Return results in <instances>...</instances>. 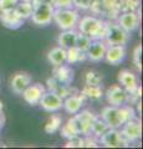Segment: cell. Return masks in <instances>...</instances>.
<instances>
[{
  "label": "cell",
  "instance_id": "1",
  "mask_svg": "<svg viewBox=\"0 0 143 149\" xmlns=\"http://www.w3.org/2000/svg\"><path fill=\"white\" fill-rule=\"evenodd\" d=\"M100 117L105 120V123L108 125V128L119 129L127 120L136 118L137 116L133 107L128 104H123L119 107L108 104L102 108Z\"/></svg>",
  "mask_w": 143,
  "mask_h": 149
},
{
  "label": "cell",
  "instance_id": "2",
  "mask_svg": "<svg viewBox=\"0 0 143 149\" xmlns=\"http://www.w3.org/2000/svg\"><path fill=\"white\" fill-rule=\"evenodd\" d=\"M76 29L81 34L90 36L92 40H103L107 30V21L95 15H86L80 17Z\"/></svg>",
  "mask_w": 143,
  "mask_h": 149
},
{
  "label": "cell",
  "instance_id": "3",
  "mask_svg": "<svg viewBox=\"0 0 143 149\" xmlns=\"http://www.w3.org/2000/svg\"><path fill=\"white\" fill-rule=\"evenodd\" d=\"M80 17H81L80 13L75 8L55 9L52 22H55V25L60 30H72L77 27Z\"/></svg>",
  "mask_w": 143,
  "mask_h": 149
},
{
  "label": "cell",
  "instance_id": "4",
  "mask_svg": "<svg viewBox=\"0 0 143 149\" xmlns=\"http://www.w3.org/2000/svg\"><path fill=\"white\" fill-rule=\"evenodd\" d=\"M54 10L55 8L52 6L51 3L40 0V1L34 4V9L30 19L33 21V24H35L36 26H47L52 22Z\"/></svg>",
  "mask_w": 143,
  "mask_h": 149
},
{
  "label": "cell",
  "instance_id": "5",
  "mask_svg": "<svg viewBox=\"0 0 143 149\" xmlns=\"http://www.w3.org/2000/svg\"><path fill=\"white\" fill-rule=\"evenodd\" d=\"M95 118H96V114L93 112H91L90 109H81L76 114H72V117L68 119L72 123L73 128H75L78 136L85 137V136H90L91 127Z\"/></svg>",
  "mask_w": 143,
  "mask_h": 149
},
{
  "label": "cell",
  "instance_id": "6",
  "mask_svg": "<svg viewBox=\"0 0 143 149\" xmlns=\"http://www.w3.org/2000/svg\"><path fill=\"white\" fill-rule=\"evenodd\" d=\"M103 40L107 45H126L130 41V34L124 31L117 22L107 21V30Z\"/></svg>",
  "mask_w": 143,
  "mask_h": 149
},
{
  "label": "cell",
  "instance_id": "7",
  "mask_svg": "<svg viewBox=\"0 0 143 149\" xmlns=\"http://www.w3.org/2000/svg\"><path fill=\"white\" fill-rule=\"evenodd\" d=\"M103 96L110 106H123L127 104L131 101V96L121 85H111L107 90L105 91Z\"/></svg>",
  "mask_w": 143,
  "mask_h": 149
},
{
  "label": "cell",
  "instance_id": "8",
  "mask_svg": "<svg viewBox=\"0 0 143 149\" xmlns=\"http://www.w3.org/2000/svg\"><path fill=\"white\" fill-rule=\"evenodd\" d=\"M118 82L124 90H126L130 96H138L142 92V88L138 85V77L135 72L130 71V70H122L118 72Z\"/></svg>",
  "mask_w": 143,
  "mask_h": 149
},
{
  "label": "cell",
  "instance_id": "9",
  "mask_svg": "<svg viewBox=\"0 0 143 149\" xmlns=\"http://www.w3.org/2000/svg\"><path fill=\"white\" fill-rule=\"evenodd\" d=\"M98 144L106 148H121L128 147V143L126 139L122 137L119 129L116 128H108L106 132L98 138Z\"/></svg>",
  "mask_w": 143,
  "mask_h": 149
},
{
  "label": "cell",
  "instance_id": "10",
  "mask_svg": "<svg viewBox=\"0 0 143 149\" xmlns=\"http://www.w3.org/2000/svg\"><path fill=\"white\" fill-rule=\"evenodd\" d=\"M122 137L126 139V142L130 143H136L141 139L142 137V124L140 122V119L137 117L130 119L124 123L121 128H119Z\"/></svg>",
  "mask_w": 143,
  "mask_h": 149
},
{
  "label": "cell",
  "instance_id": "11",
  "mask_svg": "<svg viewBox=\"0 0 143 149\" xmlns=\"http://www.w3.org/2000/svg\"><path fill=\"white\" fill-rule=\"evenodd\" d=\"M62 102L63 98L61 96H59L56 92L47 90L44 92V95L39 102V106L47 113H55V112L62 109Z\"/></svg>",
  "mask_w": 143,
  "mask_h": 149
},
{
  "label": "cell",
  "instance_id": "12",
  "mask_svg": "<svg viewBox=\"0 0 143 149\" xmlns=\"http://www.w3.org/2000/svg\"><path fill=\"white\" fill-rule=\"evenodd\" d=\"M141 16L136 10H126L117 16V24L128 34L136 31L140 26Z\"/></svg>",
  "mask_w": 143,
  "mask_h": 149
},
{
  "label": "cell",
  "instance_id": "13",
  "mask_svg": "<svg viewBox=\"0 0 143 149\" xmlns=\"http://www.w3.org/2000/svg\"><path fill=\"white\" fill-rule=\"evenodd\" d=\"M127 56L126 45H107L105 54V61L111 66L121 65Z\"/></svg>",
  "mask_w": 143,
  "mask_h": 149
},
{
  "label": "cell",
  "instance_id": "14",
  "mask_svg": "<svg viewBox=\"0 0 143 149\" xmlns=\"http://www.w3.org/2000/svg\"><path fill=\"white\" fill-rule=\"evenodd\" d=\"M45 91H46V88L44 85H41V83H34V85L30 83L24 90V92L21 93V96L27 104L38 106Z\"/></svg>",
  "mask_w": 143,
  "mask_h": 149
},
{
  "label": "cell",
  "instance_id": "15",
  "mask_svg": "<svg viewBox=\"0 0 143 149\" xmlns=\"http://www.w3.org/2000/svg\"><path fill=\"white\" fill-rule=\"evenodd\" d=\"M106 49H107V44L105 42V40H92L89 49L86 50V58L92 62L103 61Z\"/></svg>",
  "mask_w": 143,
  "mask_h": 149
},
{
  "label": "cell",
  "instance_id": "16",
  "mask_svg": "<svg viewBox=\"0 0 143 149\" xmlns=\"http://www.w3.org/2000/svg\"><path fill=\"white\" fill-rule=\"evenodd\" d=\"M85 97L81 93H76V95H70L63 98L62 102V109H65L66 113L68 114H76L80 112L84 107L85 103Z\"/></svg>",
  "mask_w": 143,
  "mask_h": 149
},
{
  "label": "cell",
  "instance_id": "17",
  "mask_svg": "<svg viewBox=\"0 0 143 149\" xmlns=\"http://www.w3.org/2000/svg\"><path fill=\"white\" fill-rule=\"evenodd\" d=\"M52 77L60 83H62V85H71L73 81V77H75V71L71 67V65L62 63L60 66L54 67Z\"/></svg>",
  "mask_w": 143,
  "mask_h": 149
},
{
  "label": "cell",
  "instance_id": "18",
  "mask_svg": "<svg viewBox=\"0 0 143 149\" xmlns=\"http://www.w3.org/2000/svg\"><path fill=\"white\" fill-rule=\"evenodd\" d=\"M0 22L10 30H17L24 25V20L17 15L14 9L11 10L0 11Z\"/></svg>",
  "mask_w": 143,
  "mask_h": 149
},
{
  "label": "cell",
  "instance_id": "19",
  "mask_svg": "<svg viewBox=\"0 0 143 149\" xmlns=\"http://www.w3.org/2000/svg\"><path fill=\"white\" fill-rule=\"evenodd\" d=\"M31 76L27 72H16L10 80V88L15 95H21L31 83Z\"/></svg>",
  "mask_w": 143,
  "mask_h": 149
},
{
  "label": "cell",
  "instance_id": "20",
  "mask_svg": "<svg viewBox=\"0 0 143 149\" xmlns=\"http://www.w3.org/2000/svg\"><path fill=\"white\" fill-rule=\"evenodd\" d=\"M78 31L76 29L72 30H61L60 35L57 36V45L62 49H71L76 45V39H77Z\"/></svg>",
  "mask_w": 143,
  "mask_h": 149
},
{
  "label": "cell",
  "instance_id": "21",
  "mask_svg": "<svg viewBox=\"0 0 143 149\" xmlns=\"http://www.w3.org/2000/svg\"><path fill=\"white\" fill-rule=\"evenodd\" d=\"M47 61L52 65V66H60L62 63H66V50L56 46L52 47L47 52Z\"/></svg>",
  "mask_w": 143,
  "mask_h": 149
},
{
  "label": "cell",
  "instance_id": "22",
  "mask_svg": "<svg viewBox=\"0 0 143 149\" xmlns=\"http://www.w3.org/2000/svg\"><path fill=\"white\" fill-rule=\"evenodd\" d=\"M102 86H93V85H85L81 90V95L85 98H89L91 101H98L103 97Z\"/></svg>",
  "mask_w": 143,
  "mask_h": 149
},
{
  "label": "cell",
  "instance_id": "23",
  "mask_svg": "<svg viewBox=\"0 0 143 149\" xmlns=\"http://www.w3.org/2000/svg\"><path fill=\"white\" fill-rule=\"evenodd\" d=\"M85 60H86V52L78 50L76 46L66 50V63L75 65V63H80L82 61H85Z\"/></svg>",
  "mask_w": 143,
  "mask_h": 149
},
{
  "label": "cell",
  "instance_id": "24",
  "mask_svg": "<svg viewBox=\"0 0 143 149\" xmlns=\"http://www.w3.org/2000/svg\"><path fill=\"white\" fill-rule=\"evenodd\" d=\"M33 9H34V4L25 1V0H19V3H17L15 5V8H14V10H15V13L17 15L25 21L27 19H30Z\"/></svg>",
  "mask_w": 143,
  "mask_h": 149
},
{
  "label": "cell",
  "instance_id": "25",
  "mask_svg": "<svg viewBox=\"0 0 143 149\" xmlns=\"http://www.w3.org/2000/svg\"><path fill=\"white\" fill-rule=\"evenodd\" d=\"M62 125V118L61 116L57 114V112H55L50 116V118L47 119V122L45 124V132L47 134H54L60 129V127Z\"/></svg>",
  "mask_w": 143,
  "mask_h": 149
},
{
  "label": "cell",
  "instance_id": "26",
  "mask_svg": "<svg viewBox=\"0 0 143 149\" xmlns=\"http://www.w3.org/2000/svg\"><path fill=\"white\" fill-rule=\"evenodd\" d=\"M107 129H108V125L105 123V120L101 118L100 116H96V118L93 119V123H92V127H91L90 136L98 139Z\"/></svg>",
  "mask_w": 143,
  "mask_h": 149
},
{
  "label": "cell",
  "instance_id": "27",
  "mask_svg": "<svg viewBox=\"0 0 143 149\" xmlns=\"http://www.w3.org/2000/svg\"><path fill=\"white\" fill-rule=\"evenodd\" d=\"M85 85L102 86V74L96 71H87L85 73Z\"/></svg>",
  "mask_w": 143,
  "mask_h": 149
},
{
  "label": "cell",
  "instance_id": "28",
  "mask_svg": "<svg viewBox=\"0 0 143 149\" xmlns=\"http://www.w3.org/2000/svg\"><path fill=\"white\" fill-rule=\"evenodd\" d=\"M91 41H92V39H91L90 36L78 32V34H77V39H76V45L75 46H76L78 50H81V51H84V52H86V50L89 49Z\"/></svg>",
  "mask_w": 143,
  "mask_h": 149
},
{
  "label": "cell",
  "instance_id": "29",
  "mask_svg": "<svg viewBox=\"0 0 143 149\" xmlns=\"http://www.w3.org/2000/svg\"><path fill=\"white\" fill-rule=\"evenodd\" d=\"M141 55H142V45H137L132 54V61L137 71H142V62H141Z\"/></svg>",
  "mask_w": 143,
  "mask_h": 149
},
{
  "label": "cell",
  "instance_id": "30",
  "mask_svg": "<svg viewBox=\"0 0 143 149\" xmlns=\"http://www.w3.org/2000/svg\"><path fill=\"white\" fill-rule=\"evenodd\" d=\"M66 148H82L84 147V136H75L67 139Z\"/></svg>",
  "mask_w": 143,
  "mask_h": 149
},
{
  "label": "cell",
  "instance_id": "31",
  "mask_svg": "<svg viewBox=\"0 0 143 149\" xmlns=\"http://www.w3.org/2000/svg\"><path fill=\"white\" fill-rule=\"evenodd\" d=\"M93 0H72V6L80 10H90Z\"/></svg>",
  "mask_w": 143,
  "mask_h": 149
},
{
  "label": "cell",
  "instance_id": "32",
  "mask_svg": "<svg viewBox=\"0 0 143 149\" xmlns=\"http://www.w3.org/2000/svg\"><path fill=\"white\" fill-rule=\"evenodd\" d=\"M51 4L55 9H67L73 8L72 0H51Z\"/></svg>",
  "mask_w": 143,
  "mask_h": 149
},
{
  "label": "cell",
  "instance_id": "33",
  "mask_svg": "<svg viewBox=\"0 0 143 149\" xmlns=\"http://www.w3.org/2000/svg\"><path fill=\"white\" fill-rule=\"evenodd\" d=\"M19 3V0H0V11L11 10Z\"/></svg>",
  "mask_w": 143,
  "mask_h": 149
},
{
  "label": "cell",
  "instance_id": "34",
  "mask_svg": "<svg viewBox=\"0 0 143 149\" xmlns=\"http://www.w3.org/2000/svg\"><path fill=\"white\" fill-rule=\"evenodd\" d=\"M4 123H5V117H4L3 111H0V128L4 127Z\"/></svg>",
  "mask_w": 143,
  "mask_h": 149
},
{
  "label": "cell",
  "instance_id": "35",
  "mask_svg": "<svg viewBox=\"0 0 143 149\" xmlns=\"http://www.w3.org/2000/svg\"><path fill=\"white\" fill-rule=\"evenodd\" d=\"M25 1H29V3H31V4H36L38 1H40V0H25Z\"/></svg>",
  "mask_w": 143,
  "mask_h": 149
},
{
  "label": "cell",
  "instance_id": "36",
  "mask_svg": "<svg viewBox=\"0 0 143 149\" xmlns=\"http://www.w3.org/2000/svg\"><path fill=\"white\" fill-rule=\"evenodd\" d=\"M0 111H3V103H1V101H0Z\"/></svg>",
  "mask_w": 143,
  "mask_h": 149
}]
</instances>
